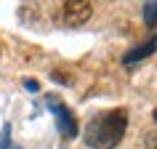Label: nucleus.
Segmentation results:
<instances>
[{
  "label": "nucleus",
  "instance_id": "5",
  "mask_svg": "<svg viewBox=\"0 0 157 149\" xmlns=\"http://www.w3.org/2000/svg\"><path fill=\"white\" fill-rule=\"evenodd\" d=\"M144 11H147V24H157V3H147L144 6Z\"/></svg>",
  "mask_w": 157,
  "mask_h": 149
},
{
  "label": "nucleus",
  "instance_id": "6",
  "mask_svg": "<svg viewBox=\"0 0 157 149\" xmlns=\"http://www.w3.org/2000/svg\"><path fill=\"white\" fill-rule=\"evenodd\" d=\"M147 149H157V133H147Z\"/></svg>",
  "mask_w": 157,
  "mask_h": 149
},
{
  "label": "nucleus",
  "instance_id": "3",
  "mask_svg": "<svg viewBox=\"0 0 157 149\" xmlns=\"http://www.w3.org/2000/svg\"><path fill=\"white\" fill-rule=\"evenodd\" d=\"M48 107L59 115V131H61V136H64V139H72L75 133H77V120H75V115L61 104V101H56V96L48 99Z\"/></svg>",
  "mask_w": 157,
  "mask_h": 149
},
{
  "label": "nucleus",
  "instance_id": "1",
  "mask_svg": "<svg viewBox=\"0 0 157 149\" xmlns=\"http://www.w3.org/2000/svg\"><path fill=\"white\" fill-rule=\"evenodd\" d=\"M128 131V112L109 109L104 115L93 117L85 128V144L91 149H115Z\"/></svg>",
  "mask_w": 157,
  "mask_h": 149
},
{
  "label": "nucleus",
  "instance_id": "2",
  "mask_svg": "<svg viewBox=\"0 0 157 149\" xmlns=\"http://www.w3.org/2000/svg\"><path fill=\"white\" fill-rule=\"evenodd\" d=\"M93 16V6L85 0H67L59 6V21L64 27H83Z\"/></svg>",
  "mask_w": 157,
  "mask_h": 149
},
{
  "label": "nucleus",
  "instance_id": "4",
  "mask_svg": "<svg viewBox=\"0 0 157 149\" xmlns=\"http://www.w3.org/2000/svg\"><path fill=\"white\" fill-rule=\"evenodd\" d=\"M155 48H157V35H152V37L144 43V45H139V48H133V51H128V53H125V64L139 61V59L149 56V53H155Z\"/></svg>",
  "mask_w": 157,
  "mask_h": 149
}]
</instances>
